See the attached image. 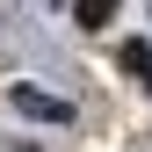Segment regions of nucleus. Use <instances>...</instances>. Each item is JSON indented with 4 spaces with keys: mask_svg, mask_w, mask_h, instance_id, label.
Masks as SVG:
<instances>
[{
    "mask_svg": "<svg viewBox=\"0 0 152 152\" xmlns=\"http://www.w3.org/2000/svg\"><path fill=\"white\" fill-rule=\"evenodd\" d=\"M15 94V116H29V123H72V102H65V94H44V87H7Z\"/></svg>",
    "mask_w": 152,
    "mask_h": 152,
    "instance_id": "f257e3e1",
    "label": "nucleus"
},
{
    "mask_svg": "<svg viewBox=\"0 0 152 152\" xmlns=\"http://www.w3.org/2000/svg\"><path fill=\"white\" fill-rule=\"evenodd\" d=\"M123 72L152 94V44H138V36H130V44H123Z\"/></svg>",
    "mask_w": 152,
    "mask_h": 152,
    "instance_id": "f03ea898",
    "label": "nucleus"
},
{
    "mask_svg": "<svg viewBox=\"0 0 152 152\" xmlns=\"http://www.w3.org/2000/svg\"><path fill=\"white\" fill-rule=\"evenodd\" d=\"M109 15H116V0H72V22L80 29H109Z\"/></svg>",
    "mask_w": 152,
    "mask_h": 152,
    "instance_id": "7ed1b4c3",
    "label": "nucleus"
},
{
    "mask_svg": "<svg viewBox=\"0 0 152 152\" xmlns=\"http://www.w3.org/2000/svg\"><path fill=\"white\" fill-rule=\"evenodd\" d=\"M22 152H36V145H22Z\"/></svg>",
    "mask_w": 152,
    "mask_h": 152,
    "instance_id": "20e7f679",
    "label": "nucleus"
}]
</instances>
